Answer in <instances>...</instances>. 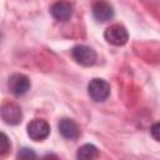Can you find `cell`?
I'll return each mask as SVG.
<instances>
[{
  "mask_svg": "<svg viewBox=\"0 0 160 160\" xmlns=\"http://www.w3.org/2000/svg\"><path fill=\"white\" fill-rule=\"evenodd\" d=\"M104 38H105L106 42H109L110 45L122 46L129 40V32H128L126 28L122 26L121 24H112L105 30Z\"/></svg>",
  "mask_w": 160,
  "mask_h": 160,
  "instance_id": "6da1fadb",
  "label": "cell"
},
{
  "mask_svg": "<svg viewBox=\"0 0 160 160\" xmlns=\"http://www.w3.org/2000/svg\"><path fill=\"white\" fill-rule=\"evenodd\" d=\"M10 140L8 138V135L5 132H1V138H0V155L4 156L9 150H10Z\"/></svg>",
  "mask_w": 160,
  "mask_h": 160,
  "instance_id": "8fae6325",
  "label": "cell"
},
{
  "mask_svg": "<svg viewBox=\"0 0 160 160\" xmlns=\"http://www.w3.org/2000/svg\"><path fill=\"white\" fill-rule=\"evenodd\" d=\"M58 128H59V132L61 134V136L68 140H75L80 135L79 126L72 119H68V118L61 119L59 121Z\"/></svg>",
  "mask_w": 160,
  "mask_h": 160,
  "instance_id": "9c48e42d",
  "label": "cell"
},
{
  "mask_svg": "<svg viewBox=\"0 0 160 160\" xmlns=\"http://www.w3.org/2000/svg\"><path fill=\"white\" fill-rule=\"evenodd\" d=\"M88 92H89V96L94 101L102 102V101L108 100V98L110 96V85L104 79L95 78V79L90 80V82L88 85Z\"/></svg>",
  "mask_w": 160,
  "mask_h": 160,
  "instance_id": "7a4b0ae2",
  "label": "cell"
},
{
  "mask_svg": "<svg viewBox=\"0 0 160 160\" xmlns=\"http://www.w3.org/2000/svg\"><path fill=\"white\" fill-rule=\"evenodd\" d=\"M91 12H92L94 19L99 22H105V21L112 19V16H114L112 6L104 0H99V1L94 2L92 8H91Z\"/></svg>",
  "mask_w": 160,
  "mask_h": 160,
  "instance_id": "52a82bcc",
  "label": "cell"
},
{
  "mask_svg": "<svg viewBox=\"0 0 160 160\" xmlns=\"http://www.w3.org/2000/svg\"><path fill=\"white\" fill-rule=\"evenodd\" d=\"M18 158H20V159H34V158H36V154L32 151V149L22 148V149H20V151L18 154Z\"/></svg>",
  "mask_w": 160,
  "mask_h": 160,
  "instance_id": "7c38bea8",
  "label": "cell"
},
{
  "mask_svg": "<svg viewBox=\"0 0 160 160\" xmlns=\"http://www.w3.org/2000/svg\"><path fill=\"white\" fill-rule=\"evenodd\" d=\"M26 132L29 138L34 141H42L50 134V125L46 120L34 119L26 126Z\"/></svg>",
  "mask_w": 160,
  "mask_h": 160,
  "instance_id": "277c9868",
  "label": "cell"
},
{
  "mask_svg": "<svg viewBox=\"0 0 160 160\" xmlns=\"http://www.w3.org/2000/svg\"><path fill=\"white\" fill-rule=\"evenodd\" d=\"M9 90L15 96H22L30 90V80L24 74H12L8 81Z\"/></svg>",
  "mask_w": 160,
  "mask_h": 160,
  "instance_id": "5b68a950",
  "label": "cell"
},
{
  "mask_svg": "<svg viewBox=\"0 0 160 160\" xmlns=\"http://www.w3.org/2000/svg\"><path fill=\"white\" fill-rule=\"evenodd\" d=\"M150 134H151V136H152L154 140H156V141L160 142V121L151 125V128H150Z\"/></svg>",
  "mask_w": 160,
  "mask_h": 160,
  "instance_id": "4fadbf2b",
  "label": "cell"
},
{
  "mask_svg": "<svg viewBox=\"0 0 160 160\" xmlns=\"http://www.w3.org/2000/svg\"><path fill=\"white\" fill-rule=\"evenodd\" d=\"M98 155H99V151H98L96 146L92 144H85V145L80 146L76 152V158L81 159V160L95 159V158H98Z\"/></svg>",
  "mask_w": 160,
  "mask_h": 160,
  "instance_id": "30bf717a",
  "label": "cell"
},
{
  "mask_svg": "<svg viewBox=\"0 0 160 160\" xmlns=\"http://www.w3.org/2000/svg\"><path fill=\"white\" fill-rule=\"evenodd\" d=\"M50 12L52 18L56 19L58 21H66L72 15V6L66 0H59L51 5Z\"/></svg>",
  "mask_w": 160,
  "mask_h": 160,
  "instance_id": "ba28073f",
  "label": "cell"
},
{
  "mask_svg": "<svg viewBox=\"0 0 160 160\" xmlns=\"http://www.w3.org/2000/svg\"><path fill=\"white\" fill-rule=\"evenodd\" d=\"M71 56L81 66H92L96 62V52L88 45H75L71 50Z\"/></svg>",
  "mask_w": 160,
  "mask_h": 160,
  "instance_id": "3957f363",
  "label": "cell"
},
{
  "mask_svg": "<svg viewBox=\"0 0 160 160\" xmlns=\"http://www.w3.org/2000/svg\"><path fill=\"white\" fill-rule=\"evenodd\" d=\"M1 119L8 125H18L22 120V112L18 104L15 102H4L1 105Z\"/></svg>",
  "mask_w": 160,
  "mask_h": 160,
  "instance_id": "8992f818",
  "label": "cell"
}]
</instances>
